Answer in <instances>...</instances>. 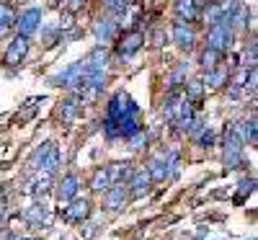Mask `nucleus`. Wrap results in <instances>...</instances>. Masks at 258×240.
I'll use <instances>...</instances> for the list:
<instances>
[{"mask_svg":"<svg viewBox=\"0 0 258 240\" xmlns=\"http://www.w3.org/2000/svg\"><path fill=\"white\" fill-rule=\"evenodd\" d=\"M140 127V106L126 91H116L106 106V119H103V132L109 140H129Z\"/></svg>","mask_w":258,"mask_h":240,"instance_id":"nucleus-1","label":"nucleus"},{"mask_svg":"<svg viewBox=\"0 0 258 240\" xmlns=\"http://www.w3.org/2000/svg\"><path fill=\"white\" fill-rule=\"evenodd\" d=\"M232 41H235V31L230 24L220 21V24H212L209 34H207V47L214 49L217 54H227L232 49Z\"/></svg>","mask_w":258,"mask_h":240,"instance_id":"nucleus-2","label":"nucleus"},{"mask_svg":"<svg viewBox=\"0 0 258 240\" xmlns=\"http://www.w3.org/2000/svg\"><path fill=\"white\" fill-rule=\"evenodd\" d=\"M145 44V31L140 29H132V31H126L119 41H116V57L119 59H129L132 54H137Z\"/></svg>","mask_w":258,"mask_h":240,"instance_id":"nucleus-3","label":"nucleus"},{"mask_svg":"<svg viewBox=\"0 0 258 240\" xmlns=\"http://www.w3.org/2000/svg\"><path fill=\"white\" fill-rule=\"evenodd\" d=\"M26 54H29V39L16 34L13 41L8 44V49H6V65L8 68H18V65L26 59Z\"/></svg>","mask_w":258,"mask_h":240,"instance_id":"nucleus-4","label":"nucleus"},{"mask_svg":"<svg viewBox=\"0 0 258 240\" xmlns=\"http://www.w3.org/2000/svg\"><path fill=\"white\" fill-rule=\"evenodd\" d=\"M39 24H41V8H26L21 16H16V29H18L21 36H26V39L39 29Z\"/></svg>","mask_w":258,"mask_h":240,"instance_id":"nucleus-5","label":"nucleus"},{"mask_svg":"<svg viewBox=\"0 0 258 240\" xmlns=\"http://www.w3.org/2000/svg\"><path fill=\"white\" fill-rule=\"evenodd\" d=\"M93 36L98 41V47L111 44V41H116V36H119V24L114 18H101V21H96V26H93Z\"/></svg>","mask_w":258,"mask_h":240,"instance_id":"nucleus-6","label":"nucleus"},{"mask_svg":"<svg viewBox=\"0 0 258 240\" xmlns=\"http://www.w3.org/2000/svg\"><path fill=\"white\" fill-rule=\"evenodd\" d=\"M80 75H83V59L80 62H73L70 68H64L62 73L52 75L49 78V85H57V88H73V85L80 80Z\"/></svg>","mask_w":258,"mask_h":240,"instance_id":"nucleus-7","label":"nucleus"},{"mask_svg":"<svg viewBox=\"0 0 258 240\" xmlns=\"http://www.w3.org/2000/svg\"><path fill=\"white\" fill-rule=\"evenodd\" d=\"M173 41H176L178 49L191 52L194 47H197V34H194V29H191L188 24H181V21H176V24H173Z\"/></svg>","mask_w":258,"mask_h":240,"instance_id":"nucleus-8","label":"nucleus"},{"mask_svg":"<svg viewBox=\"0 0 258 240\" xmlns=\"http://www.w3.org/2000/svg\"><path fill=\"white\" fill-rule=\"evenodd\" d=\"M91 214V202L88 199H73L68 202V207H64V217H68L70 222H83L88 220Z\"/></svg>","mask_w":258,"mask_h":240,"instance_id":"nucleus-9","label":"nucleus"},{"mask_svg":"<svg viewBox=\"0 0 258 240\" xmlns=\"http://www.w3.org/2000/svg\"><path fill=\"white\" fill-rule=\"evenodd\" d=\"M199 18V0H176V21L191 24Z\"/></svg>","mask_w":258,"mask_h":240,"instance_id":"nucleus-10","label":"nucleus"},{"mask_svg":"<svg viewBox=\"0 0 258 240\" xmlns=\"http://www.w3.org/2000/svg\"><path fill=\"white\" fill-rule=\"evenodd\" d=\"M78 189H80V181H78L75 173L64 176V181H62V184H59V189H57V199H59V204L73 202L75 196H78Z\"/></svg>","mask_w":258,"mask_h":240,"instance_id":"nucleus-11","label":"nucleus"},{"mask_svg":"<svg viewBox=\"0 0 258 240\" xmlns=\"http://www.w3.org/2000/svg\"><path fill=\"white\" fill-rule=\"evenodd\" d=\"M126 204V186L124 184H111L106 189V207L111 212H119Z\"/></svg>","mask_w":258,"mask_h":240,"instance_id":"nucleus-12","label":"nucleus"},{"mask_svg":"<svg viewBox=\"0 0 258 240\" xmlns=\"http://www.w3.org/2000/svg\"><path fill=\"white\" fill-rule=\"evenodd\" d=\"M24 217H26V222L34 225V227H49V222H52V214H49V209H47L44 204H34V207H29Z\"/></svg>","mask_w":258,"mask_h":240,"instance_id":"nucleus-13","label":"nucleus"},{"mask_svg":"<svg viewBox=\"0 0 258 240\" xmlns=\"http://www.w3.org/2000/svg\"><path fill=\"white\" fill-rule=\"evenodd\" d=\"M183 96H186L194 106H199V103L204 101V96H207V85H204V80H202V78H194V80L183 83Z\"/></svg>","mask_w":258,"mask_h":240,"instance_id":"nucleus-14","label":"nucleus"},{"mask_svg":"<svg viewBox=\"0 0 258 240\" xmlns=\"http://www.w3.org/2000/svg\"><path fill=\"white\" fill-rule=\"evenodd\" d=\"M150 184H153V178H150L147 170H132V176H129V189H132L135 196H145L150 191Z\"/></svg>","mask_w":258,"mask_h":240,"instance_id":"nucleus-15","label":"nucleus"},{"mask_svg":"<svg viewBox=\"0 0 258 240\" xmlns=\"http://www.w3.org/2000/svg\"><path fill=\"white\" fill-rule=\"evenodd\" d=\"M80 111H83V103H80L78 96H73V98H68V101H62V106H59V119H62L64 124H73V122L80 116Z\"/></svg>","mask_w":258,"mask_h":240,"instance_id":"nucleus-16","label":"nucleus"},{"mask_svg":"<svg viewBox=\"0 0 258 240\" xmlns=\"http://www.w3.org/2000/svg\"><path fill=\"white\" fill-rule=\"evenodd\" d=\"M109 170V178H111V184H124V181H129V176H132V163H114V165H109L106 168Z\"/></svg>","mask_w":258,"mask_h":240,"instance_id":"nucleus-17","label":"nucleus"},{"mask_svg":"<svg viewBox=\"0 0 258 240\" xmlns=\"http://www.w3.org/2000/svg\"><path fill=\"white\" fill-rule=\"evenodd\" d=\"M199 16L204 18V24H220L222 21V3H217V0H207L204 11H199Z\"/></svg>","mask_w":258,"mask_h":240,"instance_id":"nucleus-18","label":"nucleus"},{"mask_svg":"<svg viewBox=\"0 0 258 240\" xmlns=\"http://www.w3.org/2000/svg\"><path fill=\"white\" fill-rule=\"evenodd\" d=\"M186 75H188V62H178L176 65V70L173 75H170V85H168V93H173V91H181L183 88V83H186Z\"/></svg>","mask_w":258,"mask_h":240,"instance_id":"nucleus-19","label":"nucleus"},{"mask_svg":"<svg viewBox=\"0 0 258 240\" xmlns=\"http://www.w3.org/2000/svg\"><path fill=\"white\" fill-rule=\"evenodd\" d=\"M16 26V13L8 3H0V36H6Z\"/></svg>","mask_w":258,"mask_h":240,"instance_id":"nucleus-20","label":"nucleus"},{"mask_svg":"<svg viewBox=\"0 0 258 240\" xmlns=\"http://www.w3.org/2000/svg\"><path fill=\"white\" fill-rule=\"evenodd\" d=\"M227 78H230V73H225L222 68H214V70L204 73V85L209 91H214V88H220L222 83H227Z\"/></svg>","mask_w":258,"mask_h":240,"instance_id":"nucleus-21","label":"nucleus"},{"mask_svg":"<svg viewBox=\"0 0 258 240\" xmlns=\"http://www.w3.org/2000/svg\"><path fill=\"white\" fill-rule=\"evenodd\" d=\"M220 57H222V54H217L214 49L207 47V49L202 52V70L209 73V70H214V68H220Z\"/></svg>","mask_w":258,"mask_h":240,"instance_id":"nucleus-22","label":"nucleus"},{"mask_svg":"<svg viewBox=\"0 0 258 240\" xmlns=\"http://www.w3.org/2000/svg\"><path fill=\"white\" fill-rule=\"evenodd\" d=\"M111 186V178H109V170H106V168H101V170H96V176H93V181H91V189L93 191H106V189H109Z\"/></svg>","mask_w":258,"mask_h":240,"instance_id":"nucleus-23","label":"nucleus"},{"mask_svg":"<svg viewBox=\"0 0 258 240\" xmlns=\"http://www.w3.org/2000/svg\"><path fill=\"white\" fill-rule=\"evenodd\" d=\"M147 173H150V178H153V181H168L165 178V160H160V158H155L153 163L147 165Z\"/></svg>","mask_w":258,"mask_h":240,"instance_id":"nucleus-24","label":"nucleus"},{"mask_svg":"<svg viewBox=\"0 0 258 240\" xmlns=\"http://www.w3.org/2000/svg\"><path fill=\"white\" fill-rule=\"evenodd\" d=\"M126 8H129V0H106V11L116 18H124L126 16Z\"/></svg>","mask_w":258,"mask_h":240,"instance_id":"nucleus-25","label":"nucleus"},{"mask_svg":"<svg viewBox=\"0 0 258 240\" xmlns=\"http://www.w3.org/2000/svg\"><path fill=\"white\" fill-rule=\"evenodd\" d=\"M194 140H197V142H199L202 147H212V145H214V132H212L209 127H202L199 132L194 135Z\"/></svg>","mask_w":258,"mask_h":240,"instance_id":"nucleus-26","label":"nucleus"},{"mask_svg":"<svg viewBox=\"0 0 258 240\" xmlns=\"http://www.w3.org/2000/svg\"><path fill=\"white\" fill-rule=\"evenodd\" d=\"M129 145H132V150H142L147 145V135L142 132V129H137V132L129 137Z\"/></svg>","mask_w":258,"mask_h":240,"instance_id":"nucleus-27","label":"nucleus"},{"mask_svg":"<svg viewBox=\"0 0 258 240\" xmlns=\"http://www.w3.org/2000/svg\"><path fill=\"white\" fill-rule=\"evenodd\" d=\"M243 59H245V68H255V41H250V44L245 47Z\"/></svg>","mask_w":258,"mask_h":240,"instance_id":"nucleus-28","label":"nucleus"},{"mask_svg":"<svg viewBox=\"0 0 258 240\" xmlns=\"http://www.w3.org/2000/svg\"><path fill=\"white\" fill-rule=\"evenodd\" d=\"M250 191H253V178H248V181H243V184H240V194H238V202L243 199L245 194H250Z\"/></svg>","mask_w":258,"mask_h":240,"instance_id":"nucleus-29","label":"nucleus"},{"mask_svg":"<svg viewBox=\"0 0 258 240\" xmlns=\"http://www.w3.org/2000/svg\"><path fill=\"white\" fill-rule=\"evenodd\" d=\"M83 3H85V0H68V3H64V8H68V11H78Z\"/></svg>","mask_w":258,"mask_h":240,"instance_id":"nucleus-30","label":"nucleus"},{"mask_svg":"<svg viewBox=\"0 0 258 240\" xmlns=\"http://www.w3.org/2000/svg\"><path fill=\"white\" fill-rule=\"evenodd\" d=\"M165 41H168V34H163V31H158V34H155V47H163V44H165Z\"/></svg>","mask_w":258,"mask_h":240,"instance_id":"nucleus-31","label":"nucleus"}]
</instances>
